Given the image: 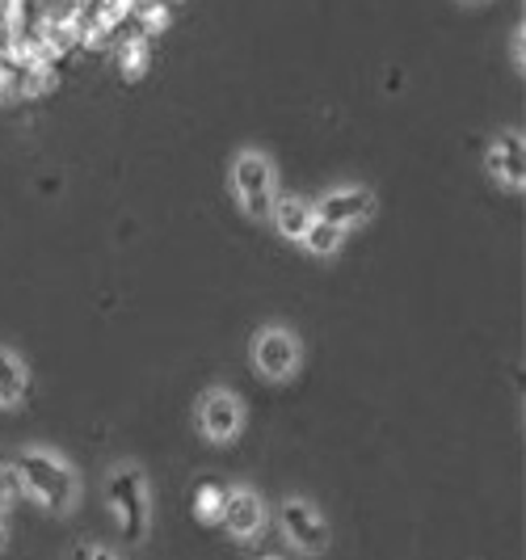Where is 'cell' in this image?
<instances>
[{"label": "cell", "instance_id": "obj_10", "mask_svg": "<svg viewBox=\"0 0 526 560\" xmlns=\"http://www.w3.org/2000/svg\"><path fill=\"white\" fill-rule=\"evenodd\" d=\"M270 224L278 228L282 241H295V245H300L307 236V228L316 224V207L300 195H278L274 211H270Z\"/></svg>", "mask_w": 526, "mask_h": 560}, {"label": "cell", "instance_id": "obj_7", "mask_svg": "<svg viewBox=\"0 0 526 560\" xmlns=\"http://www.w3.org/2000/svg\"><path fill=\"white\" fill-rule=\"evenodd\" d=\"M489 173L498 177L505 190H523L526 182V140L518 127H505L498 131V140L489 143V156H484Z\"/></svg>", "mask_w": 526, "mask_h": 560}, {"label": "cell", "instance_id": "obj_1", "mask_svg": "<svg viewBox=\"0 0 526 560\" xmlns=\"http://www.w3.org/2000/svg\"><path fill=\"white\" fill-rule=\"evenodd\" d=\"M227 182H232V195H236L241 211H245L249 220H270L274 198H278V168L261 148H241V152L232 156Z\"/></svg>", "mask_w": 526, "mask_h": 560}, {"label": "cell", "instance_id": "obj_19", "mask_svg": "<svg viewBox=\"0 0 526 560\" xmlns=\"http://www.w3.org/2000/svg\"><path fill=\"white\" fill-rule=\"evenodd\" d=\"M459 4H480V0H459Z\"/></svg>", "mask_w": 526, "mask_h": 560}, {"label": "cell", "instance_id": "obj_20", "mask_svg": "<svg viewBox=\"0 0 526 560\" xmlns=\"http://www.w3.org/2000/svg\"><path fill=\"white\" fill-rule=\"evenodd\" d=\"M266 560H278V557H266Z\"/></svg>", "mask_w": 526, "mask_h": 560}, {"label": "cell", "instance_id": "obj_4", "mask_svg": "<svg viewBox=\"0 0 526 560\" xmlns=\"http://www.w3.org/2000/svg\"><path fill=\"white\" fill-rule=\"evenodd\" d=\"M312 207H316L320 224L337 228V232H354V228H362L375 215V195L366 186H332Z\"/></svg>", "mask_w": 526, "mask_h": 560}, {"label": "cell", "instance_id": "obj_18", "mask_svg": "<svg viewBox=\"0 0 526 560\" xmlns=\"http://www.w3.org/2000/svg\"><path fill=\"white\" fill-rule=\"evenodd\" d=\"M72 560H93V548H81V552H77Z\"/></svg>", "mask_w": 526, "mask_h": 560}, {"label": "cell", "instance_id": "obj_12", "mask_svg": "<svg viewBox=\"0 0 526 560\" xmlns=\"http://www.w3.org/2000/svg\"><path fill=\"white\" fill-rule=\"evenodd\" d=\"M341 241H346V232H337V228H329V224H316L307 228V236L300 241L307 253H316V257H332V253L341 249Z\"/></svg>", "mask_w": 526, "mask_h": 560}, {"label": "cell", "instance_id": "obj_6", "mask_svg": "<svg viewBox=\"0 0 526 560\" xmlns=\"http://www.w3.org/2000/svg\"><path fill=\"white\" fill-rule=\"evenodd\" d=\"M241 425H245V405L227 388H211L198 400V430H202V439L227 443V439L241 434Z\"/></svg>", "mask_w": 526, "mask_h": 560}, {"label": "cell", "instance_id": "obj_14", "mask_svg": "<svg viewBox=\"0 0 526 560\" xmlns=\"http://www.w3.org/2000/svg\"><path fill=\"white\" fill-rule=\"evenodd\" d=\"M122 72L136 81L139 72H148V47L139 43V38H131L127 47H122Z\"/></svg>", "mask_w": 526, "mask_h": 560}, {"label": "cell", "instance_id": "obj_3", "mask_svg": "<svg viewBox=\"0 0 526 560\" xmlns=\"http://www.w3.org/2000/svg\"><path fill=\"white\" fill-rule=\"evenodd\" d=\"M300 359H304V346H300V337L291 334L287 325H266L257 334V341H253V363H257V371L266 380H274V384L291 380Z\"/></svg>", "mask_w": 526, "mask_h": 560}, {"label": "cell", "instance_id": "obj_15", "mask_svg": "<svg viewBox=\"0 0 526 560\" xmlns=\"http://www.w3.org/2000/svg\"><path fill=\"white\" fill-rule=\"evenodd\" d=\"M510 63H514V72L523 77V22L510 30Z\"/></svg>", "mask_w": 526, "mask_h": 560}, {"label": "cell", "instance_id": "obj_9", "mask_svg": "<svg viewBox=\"0 0 526 560\" xmlns=\"http://www.w3.org/2000/svg\"><path fill=\"white\" fill-rule=\"evenodd\" d=\"M220 523L236 535V539H253V535L266 527V502H261L253 489H232V493L223 498Z\"/></svg>", "mask_w": 526, "mask_h": 560}, {"label": "cell", "instance_id": "obj_5", "mask_svg": "<svg viewBox=\"0 0 526 560\" xmlns=\"http://www.w3.org/2000/svg\"><path fill=\"white\" fill-rule=\"evenodd\" d=\"M106 493H110V505L122 514V535L127 544H139L143 539V523H148V502H143V477L139 468H118L106 480Z\"/></svg>", "mask_w": 526, "mask_h": 560}, {"label": "cell", "instance_id": "obj_8", "mask_svg": "<svg viewBox=\"0 0 526 560\" xmlns=\"http://www.w3.org/2000/svg\"><path fill=\"white\" fill-rule=\"evenodd\" d=\"M282 532L291 535V544L304 548V552H316V548L329 544V523L320 518L316 505H307V502L282 505Z\"/></svg>", "mask_w": 526, "mask_h": 560}, {"label": "cell", "instance_id": "obj_16", "mask_svg": "<svg viewBox=\"0 0 526 560\" xmlns=\"http://www.w3.org/2000/svg\"><path fill=\"white\" fill-rule=\"evenodd\" d=\"M148 13H152V18H143V26H148V22H152V30H165L168 26V9H165V4H156V9H148Z\"/></svg>", "mask_w": 526, "mask_h": 560}, {"label": "cell", "instance_id": "obj_17", "mask_svg": "<svg viewBox=\"0 0 526 560\" xmlns=\"http://www.w3.org/2000/svg\"><path fill=\"white\" fill-rule=\"evenodd\" d=\"M93 560H118L114 552H102V548H93Z\"/></svg>", "mask_w": 526, "mask_h": 560}, {"label": "cell", "instance_id": "obj_13", "mask_svg": "<svg viewBox=\"0 0 526 560\" xmlns=\"http://www.w3.org/2000/svg\"><path fill=\"white\" fill-rule=\"evenodd\" d=\"M223 498H227V493H223L215 480H202V485H198V493H195V514L202 518V523H215V518H220V510H223Z\"/></svg>", "mask_w": 526, "mask_h": 560}, {"label": "cell", "instance_id": "obj_11", "mask_svg": "<svg viewBox=\"0 0 526 560\" xmlns=\"http://www.w3.org/2000/svg\"><path fill=\"white\" fill-rule=\"evenodd\" d=\"M26 384H30L26 363L13 350L0 346V405H17L26 396Z\"/></svg>", "mask_w": 526, "mask_h": 560}, {"label": "cell", "instance_id": "obj_2", "mask_svg": "<svg viewBox=\"0 0 526 560\" xmlns=\"http://www.w3.org/2000/svg\"><path fill=\"white\" fill-rule=\"evenodd\" d=\"M17 477L26 485L30 498H38V502L47 505V510H72L77 505V472L51 455V451H26V455H17Z\"/></svg>", "mask_w": 526, "mask_h": 560}]
</instances>
